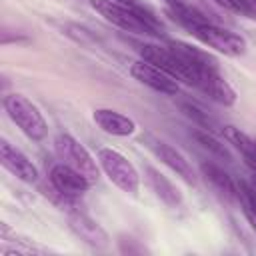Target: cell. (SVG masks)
<instances>
[{
    "label": "cell",
    "instance_id": "obj_11",
    "mask_svg": "<svg viewBox=\"0 0 256 256\" xmlns=\"http://www.w3.org/2000/svg\"><path fill=\"white\" fill-rule=\"evenodd\" d=\"M0 162L10 174L20 178L22 182L32 184L38 180V168L22 150L12 146L8 140H0Z\"/></svg>",
    "mask_w": 256,
    "mask_h": 256
},
{
    "label": "cell",
    "instance_id": "obj_4",
    "mask_svg": "<svg viewBox=\"0 0 256 256\" xmlns=\"http://www.w3.org/2000/svg\"><path fill=\"white\" fill-rule=\"evenodd\" d=\"M98 162L114 186H118L126 194H132V196L138 194L140 174H138L136 166L122 152H118L114 148H100L98 150Z\"/></svg>",
    "mask_w": 256,
    "mask_h": 256
},
{
    "label": "cell",
    "instance_id": "obj_19",
    "mask_svg": "<svg viewBox=\"0 0 256 256\" xmlns=\"http://www.w3.org/2000/svg\"><path fill=\"white\" fill-rule=\"evenodd\" d=\"M194 138L206 148V150H210L212 154H216V156H220V158H226V160H230V152H228V148L214 136V132H208V130H196L194 132Z\"/></svg>",
    "mask_w": 256,
    "mask_h": 256
},
{
    "label": "cell",
    "instance_id": "obj_16",
    "mask_svg": "<svg viewBox=\"0 0 256 256\" xmlns=\"http://www.w3.org/2000/svg\"><path fill=\"white\" fill-rule=\"evenodd\" d=\"M200 170H202L204 178H206L218 192H222V194H226V196H230V198H238V184H236L220 166H216V164H212V162H202Z\"/></svg>",
    "mask_w": 256,
    "mask_h": 256
},
{
    "label": "cell",
    "instance_id": "obj_15",
    "mask_svg": "<svg viewBox=\"0 0 256 256\" xmlns=\"http://www.w3.org/2000/svg\"><path fill=\"white\" fill-rule=\"evenodd\" d=\"M222 134L228 140V144H232L242 154L246 166L256 174V140L252 136H248L246 132H242L240 128H236V126H224Z\"/></svg>",
    "mask_w": 256,
    "mask_h": 256
},
{
    "label": "cell",
    "instance_id": "obj_2",
    "mask_svg": "<svg viewBox=\"0 0 256 256\" xmlns=\"http://www.w3.org/2000/svg\"><path fill=\"white\" fill-rule=\"evenodd\" d=\"M6 114L10 120L30 138V140H44L48 134V124L40 112V108L30 102L22 94H8L2 100Z\"/></svg>",
    "mask_w": 256,
    "mask_h": 256
},
{
    "label": "cell",
    "instance_id": "obj_9",
    "mask_svg": "<svg viewBox=\"0 0 256 256\" xmlns=\"http://www.w3.org/2000/svg\"><path fill=\"white\" fill-rule=\"evenodd\" d=\"M194 86L202 90L208 98L222 106H234L236 104V90L228 84V80L218 72V68H206L198 74Z\"/></svg>",
    "mask_w": 256,
    "mask_h": 256
},
{
    "label": "cell",
    "instance_id": "obj_13",
    "mask_svg": "<svg viewBox=\"0 0 256 256\" xmlns=\"http://www.w3.org/2000/svg\"><path fill=\"white\" fill-rule=\"evenodd\" d=\"M96 126L112 136H132L136 132V122L116 110L110 108H98L92 114Z\"/></svg>",
    "mask_w": 256,
    "mask_h": 256
},
{
    "label": "cell",
    "instance_id": "obj_3",
    "mask_svg": "<svg viewBox=\"0 0 256 256\" xmlns=\"http://www.w3.org/2000/svg\"><path fill=\"white\" fill-rule=\"evenodd\" d=\"M188 32L198 38L202 44H206L208 48H214L216 52L224 54V56H230V58H238L246 52L248 44H246V38L232 32V30H226L222 26H218L216 22H202V24H192L188 28Z\"/></svg>",
    "mask_w": 256,
    "mask_h": 256
},
{
    "label": "cell",
    "instance_id": "obj_7",
    "mask_svg": "<svg viewBox=\"0 0 256 256\" xmlns=\"http://www.w3.org/2000/svg\"><path fill=\"white\" fill-rule=\"evenodd\" d=\"M50 184H52L54 192H58L64 198L82 196L92 186V182L86 176H82L78 170H74L72 166H68L64 162L54 164L50 168Z\"/></svg>",
    "mask_w": 256,
    "mask_h": 256
},
{
    "label": "cell",
    "instance_id": "obj_12",
    "mask_svg": "<svg viewBox=\"0 0 256 256\" xmlns=\"http://www.w3.org/2000/svg\"><path fill=\"white\" fill-rule=\"evenodd\" d=\"M68 226L80 240H84L92 248H106L110 244L108 232L96 220H92L88 214H84L80 210H70L68 212Z\"/></svg>",
    "mask_w": 256,
    "mask_h": 256
},
{
    "label": "cell",
    "instance_id": "obj_8",
    "mask_svg": "<svg viewBox=\"0 0 256 256\" xmlns=\"http://www.w3.org/2000/svg\"><path fill=\"white\" fill-rule=\"evenodd\" d=\"M130 76L134 80H138L140 84L160 92V94H176L178 92V80H174L170 74H166L164 70L156 68L154 64L146 62V60H136L130 64Z\"/></svg>",
    "mask_w": 256,
    "mask_h": 256
},
{
    "label": "cell",
    "instance_id": "obj_17",
    "mask_svg": "<svg viewBox=\"0 0 256 256\" xmlns=\"http://www.w3.org/2000/svg\"><path fill=\"white\" fill-rule=\"evenodd\" d=\"M238 200L244 208V214H246L250 226L256 232V188H254V184L240 180L238 182Z\"/></svg>",
    "mask_w": 256,
    "mask_h": 256
},
{
    "label": "cell",
    "instance_id": "obj_1",
    "mask_svg": "<svg viewBox=\"0 0 256 256\" xmlns=\"http://www.w3.org/2000/svg\"><path fill=\"white\" fill-rule=\"evenodd\" d=\"M92 8L110 24H114L120 30L132 32V34H162L160 20L146 10L140 2L136 4H124L116 0H90Z\"/></svg>",
    "mask_w": 256,
    "mask_h": 256
},
{
    "label": "cell",
    "instance_id": "obj_22",
    "mask_svg": "<svg viewBox=\"0 0 256 256\" xmlns=\"http://www.w3.org/2000/svg\"><path fill=\"white\" fill-rule=\"evenodd\" d=\"M166 4H176V2H186V0H164Z\"/></svg>",
    "mask_w": 256,
    "mask_h": 256
},
{
    "label": "cell",
    "instance_id": "obj_10",
    "mask_svg": "<svg viewBox=\"0 0 256 256\" xmlns=\"http://www.w3.org/2000/svg\"><path fill=\"white\" fill-rule=\"evenodd\" d=\"M146 146H148L172 172H176V176H180L184 182H188V184H194V182H196L192 164H190V162L186 160V156H184L182 152H178L174 146H170V144H166V142H162V140H158V138H154V136H146Z\"/></svg>",
    "mask_w": 256,
    "mask_h": 256
},
{
    "label": "cell",
    "instance_id": "obj_18",
    "mask_svg": "<svg viewBox=\"0 0 256 256\" xmlns=\"http://www.w3.org/2000/svg\"><path fill=\"white\" fill-rule=\"evenodd\" d=\"M180 108H182V112H184L192 122H196L200 128H204V130H208V132H214V134H216V132H222L224 126H220L208 112L200 110L198 106H194V104H190V102H182Z\"/></svg>",
    "mask_w": 256,
    "mask_h": 256
},
{
    "label": "cell",
    "instance_id": "obj_14",
    "mask_svg": "<svg viewBox=\"0 0 256 256\" xmlns=\"http://www.w3.org/2000/svg\"><path fill=\"white\" fill-rule=\"evenodd\" d=\"M144 176H146V182L148 186L152 188V192L168 206H180L182 204V192L164 176L160 174L156 168L152 166H146L144 168Z\"/></svg>",
    "mask_w": 256,
    "mask_h": 256
},
{
    "label": "cell",
    "instance_id": "obj_5",
    "mask_svg": "<svg viewBox=\"0 0 256 256\" xmlns=\"http://www.w3.org/2000/svg\"><path fill=\"white\" fill-rule=\"evenodd\" d=\"M54 148H56L58 156L64 160V164H68L74 170H78L92 184L98 182L100 170L96 166V160L92 158V154L74 136H70V134H58L56 140H54Z\"/></svg>",
    "mask_w": 256,
    "mask_h": 256
},
{
    "label": "cell",
    "instance_id": "obj_6",
    "mask_svg": "<svg viewBox=\"0 0 256 256\" xmlns=\"http://www.w3.org/2000/svg\"><path fill=\"white\" fill-rule=\"evenodd\" d=\"M140 56L142 60L154 64L156 68L164 70L166 74H170L174 80H182L186 84L192 86L194 82V74L192 70L176 56V52L170 46H154V44H142L140 46Z\"/></svg>",
    "mask_w": 256,
    "mask_h": 256
},
{
    "label": "cell",
    "instance_id": "obj_20",
    "mask_svg": "<svg viewBox=\"0 0 256 256\" xmlns=\"http://www.w3.org/2000/svg\"><path fill=\"white\" fill-rule=\"evenodd\" d=\"M218 4H222L224 8L242 14L250 20H256V0H216Z\"/></svg>",
    "mask_w": 256,
    "mask_h": 256
},
{
    "label": "cell",
    "instance_id": "obj_21",
    "mask_svg": "<svg viewBox=\"0 0 256 256\" xmlns=\"http://www.w3.org/2000/svg\"><path fill=\"white\" fill-rule=\"evenodd\" d=\"M116 2H124V4H136L138 0H116Z\"/></svg>",
    "mask_w": 256,
    "mask_h": 256
}]
</instances>
